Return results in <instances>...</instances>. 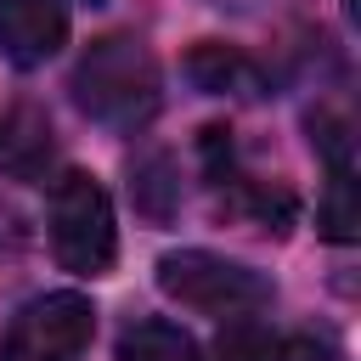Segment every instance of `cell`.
Returning <instances> with one entry per match:
<instances>
[{
	"instance_id": "obj_1",
	"label": "cell",
	"mask_w": 361,
	"mask_h": 361,
	"mask_svg": "<svg viewBox=\"0 0 361 361\" xmlns=\"http://www.w3.org/2000/svg\"><path fill=\"white\" fill-rule=\"evenodd\" d=\"M73 107L107 130H135L158 113V62L147 56L141 39L107 34L73 62Z\"/></svg>"
},
{
	"instance_id": "obj_2",
	"label": "cell",
	"mask_w": 361,
	"mask_h": 361,
	"mask_svg": "<svg viewBox=\"0 0 361 361\" xmlns=\"http://www.w3.org/2000/svg\"><path fill=\"white\" fill-rule=\"evenodd\" d=\"M51 248L56 265L73 276H107L113 254H118V226H113V203L102 192L96 175L68 169L51 192Z\"/></svg>"
},
{
	"instance_id": "obj_3",
	"label": "cell",
	"mask_w": 361,
	"mask_h": 361,
	"mask_svg": "<svg viewBox=\"0 0 361 361\" xmlns=\"http://www.w3.org/2000/svg\"><path fill=\"white\" fill-rule=\"evenodd\" d=\"M158 288L203 316H254L259 305H271V282L226 254L209 248H175L158 259Z\"/></svg>"
},
{
	"instance_id": "obj_4",
	"label": "cell",
	"mask_w": 361,
	"mask_h": 361,
	"mask_svg": "<svg viewBox=\"0 0 361 361\" xmlns=\"http://www.w3.org/2000/svg\"><path fill=\"white\" fill-rule=\"evenodd\" d=\"M90 333H96V310L85 293H45L6 322L0 361H79Z\"/></svg>"
},
{
	"instance_id": "obj_5",
	"label": "cell",
	"mask_w": 361,
	"mask_h": 361,
	"mask_svg": "<svg viewBox=\"0 0 361 361\" xmlns=\"http://www.w3.org/2000/svg\"><path fill=\"white\" fill-rule=\"evenodd\" d=\"M68 45V0H0V56L11 68H45Z\"/></svg>"
},
{
	"instance_id": "obj_6",
	"label": "cell",
	"mask_w": 361,
	"mask_h": 361,
	"mask_svg": "<svg viewBox=\"0 0 361 361\" xmlns=\"http://www.w3.org/2000/svg\"><path fill=\"white\" fill-rule=\"evenodd\" d=\"M51 164V124L34 107L0 118V175H39Z\"/></svg>"
},
{
	"instance_id": "obj_7",
	"label": "cell",
	"mask_w": 361,
	"mask_h": 361,
	"mask_svg": "<svg viewBox=\"0 0 361 361\" xmlns=\"http://www.w3.org/2000/svg\"><path fill=\"white\" fill-rule=\"evenodd\" d=\"M186 73H192V85L197 90H209V96H226V90H243V96H254V85H259V68L237 51V45H197L192 56H186Z\"/></svg>"
},
{
	"instance_id": "obj_8",
	"label": "cell",
	"mask_w": 361,
	"mask_h": 361,
	"mask_svg": "<svg viewBox=\"0 0 361 361\" xmlns=\"http://www.w3.org/2000/svg\"><path fill=\"white\" fill-rule=\"evenodd\" d=\"M130 197H135V214H147L152 226L175 220V209H180L175 158H169V152H147V158L130 169Z\"/></svg>"
},
{
	"instance_id": "obj_9",
	"label": "cell",
	"mask_w": 361,
	"mask_h": 361,
	"mask_svg": "<svg viewBox=\"0 0 361 361\" xmlns=\"http://www.w3.org/2000/svg\"><path fill=\"white\" fill-rule=\"evenodd\" d=\"M118 361H197V344L175 327V322H158V316H147V322H130L124 333H118V350H113Z\"/></svg>"
},
{
	"instance_id": "obj_10",
	"label": "cell",
	"mask_w": 361,
	"mask_h": 361,
	"mask_svg": "<svg viewBox=\"0 0 361 361\" xmlns=\"http://www.w3.org/2000/svg\"><path fill=\"white\" fill-rule=\"evenodd\" d=\"M316 231L327 243H355L361 237V209H355V175H350V164H333V175H327V192L316 203Z\"/></svg>"
},
{
	"instance_id": "obj_11",
	"label": "cell",
	"mask_w": 361,
	"mask_h": 361,
	"mask_svg": "<svg viewBox=\"0 0 361 361\" xmlns=\"http://www.w3.org/2000/svg\"><path fill=\"white\" fill-rule=\"evenodd\" d=\"M214 361H288V350H282V338L265 322L231 316L220 327V338H214Z\"/></svg>"
},
{
	"instance_id": "obj_12",
	"label": "cell",
	"mask_w": 361,
	"mask_h": 361,
	"mask_svg": "<svg viewBox=\"0 0 361 361\" xmlns=\"http://www.w3.org/2000/svg\"><path fill=\"white\" fill-rule=\"evenodd\" d=\"M90 6H102V0H90Z\"/></svg>"
}]
</instances>
